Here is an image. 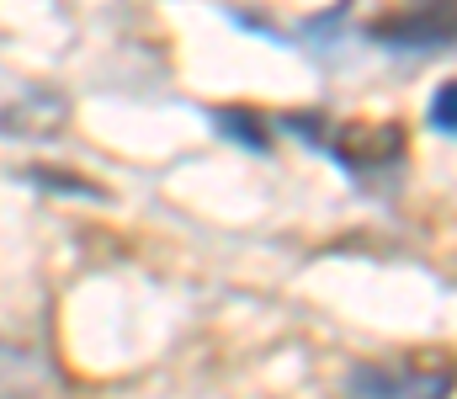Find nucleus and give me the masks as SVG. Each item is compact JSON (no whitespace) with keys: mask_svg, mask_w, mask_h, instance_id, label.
Masks as SVG:
<instances>
[{"mask_svg":"<svg viewBox=\"0 0 457 399\" xmlns=\"http://www.w3.org/2000/svg\"><path fill=\"white\" fill-rule=\"evenodd\" d=\"M372 37L388 43L394 54H410V48H415V54H442V48H453V37H457V11H447V5L404 11V16L378 21Z\"/></svg>","mask_w":457,"mask_h":399,"instance_id":"obj_1","label":"nucleus"},{"mask_svg":"<svg viewBox=\"0 0 457 399\" xmlns=\"http://www.w3.org/2000/svg\"><path fill=\"white\" fill-rule=\"evenodd\" d=\"M453 378L426 368H356L351 399H447Z\"/></svg>","mask_w":457,"mask_h":399,"instance_id":"obj_2","label":"nucleus"},{"mask_svg":"<svg viewBox=\"0 0 457 399\" xmlns=\"http://www.w3.org/2000/svg\"><path fill=\"white\" fill-rule=\"evenodd\" d=\"M37 389H43V362L0 341V399H37Z\"/></svg>","mask_w":457,"mask_h":399,"instance_id":"obj_3","label":"nucleus"},{"mask_svg":"<svg viewBox=\"0 0 457 399\" xmlns=\"http://www.w3.org/2000/svg\"><path fill=\"white\" fill-rule=\"evenodd\" d=\"M431 129L447 133V138H457V80H447V86H436V96H431Z\"/></svg>","mask_w":457,"mask_h":399,"instance_id":"obj_4","label":"nucleus"}]
</instances>
